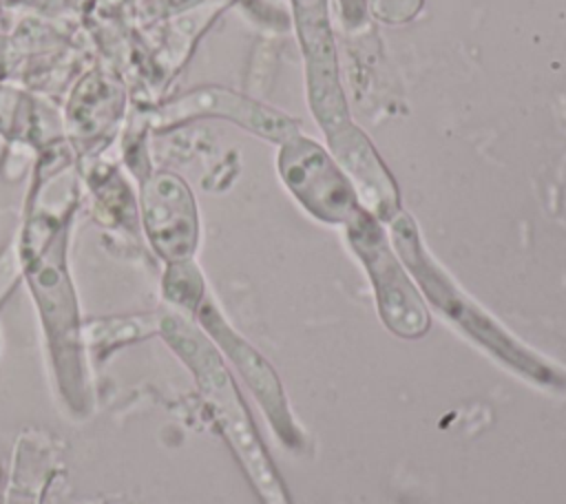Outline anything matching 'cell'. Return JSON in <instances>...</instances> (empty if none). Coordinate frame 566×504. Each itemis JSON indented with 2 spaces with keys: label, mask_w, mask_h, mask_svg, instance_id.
<instances>
[{
  "label": "cell",
  "mask_w": 566,
  "mask_h": 504,
  "mask_svg": "<svg viewBox=\"0 0 566 504\" xmlns=\"http://www.w3.org/2000/svg\"><path fill=\"white\" fill-rule=\"evenodd\" d=\"M391 234L396 250L402 263L409 267L413 279L418 281L424 296L458 327H462L473 340H478L484 349L497 356L509 367L528 376L535 382L559 387L566 385V376L553 365L544 363L528 349H524L517 340H513L497 323H493L482 309H478L467 296H462L451 281L438 270V265L429 259L427 250L420 243L418 230L407 214H396L391 219Z\"/></svg>",
  "instance_id": "6da1fadb"
},
{
  "label": "cell",
  "mask_w": 566,
  "mask_h": 504,
  "mask_svg": "<svg viewBox=\"0 0 566 504\" xmlns=\"http://www.w3.org/2000/svg\"><path fill=\"white\" fill-rule=\"evenodd\" d=\"M161 332L199 378V387L212 405L219 424L223 427L230 444L241 458L245 471L250 473L265 504H287L281 482L268 455L263 453V447L248 418V411L239 400L234 382L228 376L214 347L179 316H166L161 323Z\"/></svg>",
  "instance_id": "7a4b0ae2"
},
{
  "label": "cell",
  "mask_w": 566,
  "mask_h": 504,
  "mask_svg": "<svg viewBox=\"0 0 566 504\" xmlns=\"http://www.w3.org/2000/svg\"><path fill=\"white\" fill-rule=\"evenodd\" d=\"M347 237L369 272L385 325L402 338L422 336L429 329L427 307L394 256L378 221L360 208L347 223Z\"/></svg>",
  "instance_id": "3957f363"
},
{
  "label": "cell",
  "mask_w": 566,
  "mask_h": 504,
  "mask_svg": "<svg viewBox=\"0 0 566 504\" xmlns=\"http://www.w3.org/2000/svg\"><path fill=\"white\" fill-rule=\"evenodd\" d=\"M279 172L303 208L325 223H349L360 210L343 170L312 139L294 135L279 155Z\"/></svg>",
  "instance_id": "277c9868"
},
{
  "label": "cell",
  "mask_w": 566,
  "mask_h": 504,
  "mask_svg": "<svg viewBox=\"0 0 566 504\" xmlns=\"http://www.w3.org/2000/svg\"><path fill=\"white\" fill-rule=\"evenodd\" d=\"M298 40L307 66V97L325 135L349 124L343 88L338 84L334 40L325 0H292Z\"/></svg>",
  "instance_id": "5b68a950"
},
{
  "label": "cell",
  "mask_w": 566,
  "mask_h": 504,
  "mask_svg": "<svg viewBox=\"0 0 566 504\" xmlns=\"http://www.w3.org/2000/svg\"><path fill=\"white\" fill-rule=\"evenodd\" d=\"M142 217L148 241L168 263L188 261L199 239L197 206L186 181L172 172H155L142 186Z\"/></svg>",
  "instance_id": "8992f818"
},
{
  "label": "cell",
  "mask_w": 566,
  "mask_h": 504,
  "mask_svg": "<svg viewBox=\"0 0 566 504\" xmlns=\"http://www.w3.org/2000/svg\"><path fill=\"white\" fill-rule=\"evenodd\" d=\"M327 137L329 148L365 212L376 221H391L398 214V188L367 135L354 124H345Z\"/></svg>",
  "instance_id": "52a82bcc"
},
{
  "label": "cell",
  "mask_w": 566,
  "mask_h": 504,
  "mask_svg": "<svg viewBox=\"0 0 566 504\" xmlns=\"http://www.w3.org/2000/svg\"><path fill=\"white\" fill-rule=\"evenodd\" d=\"M159 115L164 124L201 117V115L228 117L234 124H241L243 128H248L250 133H256L270 141H281V144L298 135V124L287 115L274 108L261 106L226 88H201V91L188 93L181 99L166 106Z\"/></svg>",
  "instance_id": "ba28073f"
},
{
  "label": "cell",
  "mask_w": 566,
  "mask_h": 504,
  "mask_svg": "<svg viewBox=\"0 0 566 504\" xmlns=\"http://www.w3.org/2000/svg\"><path fill=\"white\" fill-rule=\"evenodd\" d=\"M199 318L201 323L208 327V332L226 347V351L230 354V358L237 363V367L241 369V374L245 376V380L250 382L252 391L259 396L265 413L270 416L274 429L279 431V435L292 444L294 440V427L287 413V405L285 398L281 393V387L276 382L274 371L270 369V365L245 343L241 340L226 323L223 318L217 314V309L212 305H203L199 307Z\"/></svg>",
  "instance_id": "9c48e42d"
},
{
  "label": "cell",
  "mask_w": 566,
  "mask_h": 504,
  "mask_svg": "<svg viewBox=\"0 0 566 504\" xmlns=\"http://www.w3.org/2000/svg\"><path fill=\"white\" fill-rule=\"evenodd\" d=\"M164 292L172 303L181 307H188V309L199 307V301L203 296V279L197 265L190 259L170 263L164 279Z\"/></svg>",
  "instance_id": "30bf717a"
},
{
  "label": "cell",
  "mask_w": 566,
  "mask_h": 504,
  "mask_svg": "<svg viewBox=\"0 0 566 504\" xmlns=\"http://www.w3.org/2000/svg\"><path fill=\"white\" fill-rule=\"evenodd\" d=\"M371 13L387 24L409 22L422 7V0H369Z\"/></svg>",
  "instance_id": "8fae6325"
},
{
  "label": "cell",
  "mask_w": 566,
  "mask_h": 504,
  "mask_svg": "<svg viewBox=\"0 0 566 504\" xmlns=\"http://www.w3.org/2000/svg\"><path fill=\"white\" fill-rule=\"evenodd\" d=\"M340 11H343V22L349 29H354L365 20V0H340Z\"/></svg>",
  "instance_id": "7c38bea8"
}]
</instances>
